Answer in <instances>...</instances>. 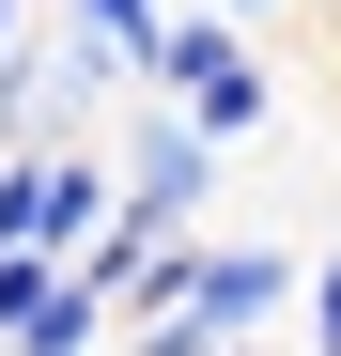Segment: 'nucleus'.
<instances>
[{"instance_id":"nucleus-1","label":"nucleus","mask_w":341,"mask_h":356,"mask_svg":"<svg viewBox=\"0 0 341 356\" xmlns=\"http://www.w3.org/2000/svg\"><path fill=\"white\" fill-rule=\"evenodd\" d=\"M140 93H170V108H187L217 155H233V140H264V108H279L264 47L217 16V0H170V16H155V47H140Z\"/></svg>"},{"instance_id":"nucleus-2","label":"nucleus","mask_w":341,"mask_h":356,"mask_svg":"<svg viewBox=\"0 0 341 356\" xmlns=\"http://www.w3.org/2000/svg\"><path fill=\"white\" fill-rule=\"evenodd\" d=\"M109 140V186H125V217H155V232H202L217 217V186H233V155H217L170 93H140L125 124H93Z\"/></svg>"},{"instance_id":"nucleus-3","label":"nucleus","mask_w":341,"mask_h":356,"mask_svg":"<svg viewBox=\"0 0 341 356\" xmlns=\"http://www.w3.org/2000/svg\"><path fill=\"white\" fill-rule=\"evenodd\" d=\"M279 310H295V248L279 232H187V294H170L187 341H264Z\"/></svg>"},{"instance_id":"nucleus-4","label":"nucleus","mask_w":341,"mask_h":356,"mask_svg":"<svg viewBox=\"0 0 341 356\" xmlns=\"http://www.w3.org/2000/svg\"><path fill=\"white\" fill-rule=\"evenodd\" d=\"M0 356H109V294L63 264V279H47L31 310H16V341H0Z\"/></svg>"},{"instance_id":"nucleus-5","label":"nucleus","mask_w":341,"mask_h":356,"mask_svg":"<svg viewBox=\"0 0 341 356\" xmlns=\"http://www.w3.org/2000/svg\"><path fill=\"white\" fill-rule=\"evenodd\" d=\"M155 16H170V0H63L47 31H78L93 63H125V78H140V47H155Z\"/></svg>"},{"instance_id":"nucleus-6","label":"nucleus","mask_w":341,"mask_h":356,"mask_svg":"<svg viewBox=\"0 0 341 356\" xmlns=\"http://www.w3.org/2000/svg\"><path fill=\"white\" fill-rule=\"evenodd\" d=\"M279 325H295L310 356H341V248H326V264L295 248V310H279Z\"/></svg>"},{"instance_id":"nucleus-7","label":"nucleus","mask_w":341,"mask_h":356,"mask_svg":"<svg viewBox=\"0 0 341 356\" xmlns=\"http://www.w3.org/2000/svg\"><path fill=\"white\" fill-rule=\"evenodd\" d=\"M217 16H233V31H264V16H295V0H217Z\"/></svg>"},{"instance_id":"nucleus-8","label":"nucleus","mask_w":341,"mask_h":356,"mask_svg":"<svg viewBox=\"0 0 341 356\" xmlns=\"http://www.w3.org/2000/svg\"><path fill=\"white\" fill-rule=\"evenodd\" d=\"M16 31H31V0H0V47H16Z\"/></svg>"},{"instance_id":"nucleus-9","label":"nucleus","mask_w":341,"mask_h":356,"mask_svg":"<svg viewBox=\"0 0 341 356\" xmlns=\"http://www.w3.org/2000/svg\"><path fill=\"white\" fill-rule=\"evenodd\" d=\"M326 31H341V0H326Z\"/></svg>"}]
</instances>
